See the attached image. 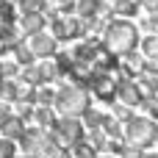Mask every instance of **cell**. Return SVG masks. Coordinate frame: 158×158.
<instances>
[{"mask_svg":"<svg viewBox=\"0 0 158 158\" xmlns=\"http://www.w3.org/2000/svg\"><path fill=\"white\" fill-rule=\"evenodd\" d=\"M117 11L131 17V14H136V3H133V0H119V3H117Z\"/></svg>","mask_w":158,"mask_h":158,"instance_id":"obj_14","label":"cell"},{"mask_svg":"<svg viewBox=\"0 0 158 158\" xmlns=\"http://www.w3.org/2000/svg\"><path fill=\"white\" fill-rule=\"evenodd\" d=\"M56 108L64 114V117H78L83 114L89 106H86V92L81 86H61L58 94H56Z\"/></svg>","mask_w":158,"mask_h":158,"instance_id":"obj_3","label":"cell"},{"mask_svg":"<svg viewBox=\"0 0 158 158\" xmlns=\"http://www.w3.org/2000/svg\"><path fill=\"white\" fill-rule=\"evenodd\" d=\"M36 75H39V78H42V81H50V78H53V75H56V69H53V64H42V67H39V72H36Z\"/></svg>","mask_w":158,"mask_h":158,"instance_id":"obj_15","label":"cell"},{"mask_svg":"<svg viewBox=\"0 0 158 158\" xmlns=\"http://www.w3.org/2000/svg\"><path fill=\"white\" fill-rule=\"evenodd\" d=\"M56 131H58L61 142H67V144H78L81 136H83V122L75 119V117H64L61 122H56Z\"/></svg>","mask_w":158,"mask_h":158,"instance_id":"obj_4","label":"cell"},{"mask_svg":"<svg viewBox=\"0 0 158 158\" xmlns=\"http://www.w3.org/2000/svg\"><path fill=\"white\" fill-rule=\"evenodd\" d=\"M119 158H144V153H142L139 147H131V144H128V147L119 153Z\"/></svg>","mask_w":158,"mask_h":158,"instance_id":"obj_16","label":"cell"},{"mask_svg":"<svg viewBox=\"0 0 158 158\" xmlns=\"http://www.w3.org/2000/svg\"><path fill=\"white\" fill-rule=\"evenodd\" d=\"M142 108H144V111H147L150 117H158V97H153V94H150V97H144Z\"/></svg>","mask_w":158,"mask_h":158,"instance_id":"obj_13","label":"cell"},{"mask_svg":"<svg viewBox=\"0 0 158 158\" xmlns=\"http://www.w3.org/2000/svg\"><path fill=\"white\" fill-rule=\"evenodd\" d=\"M72 156L75 158H97V150L89 142H78V144H72Z\"/></svg>","mask_w":158,"mask_h":158,"instance_id":"obj_8","label":"cell"},{"mask_svg":"<svg viewBox=\"0 0 158 158\" xmlns=\"http://www.w3.org/2000/svg\"><path fill=\"white\" fill-rule=\"evenodd\" d=\"M28 47H31V53H33V56H50V53L56 50V39H53L50 33L39 31V33L28 36Z\"/></svg>","mask_w":158,"mask_h":158,"instance_id":"obj_5","label":"cell"},{"mask_svg":"<svg viewBox=\"0 0 158 158\" xmlns=\"http://www.w3.org/2000/svg\"><path fill=\"white\" fill-rule=\"evenodd\" d=\"M156 144H158V133H156Z\"/></svg>","mask_w":158,"mask_h":158,"instance_id":"obj_21","label":"cell"},{"mask_svg":"<svg viewBox=\"0 0 158 158\" xmlns=\"http://www.w3.org/2000/svg\"><path fill=\"white\" fill-rule=\"evenodd\" d=\"M14 156H17L14 139H0V158H14Z\"/></svg>","mask_w":158,"mask_h":158,"instance_id":"obj_11","label":"cell"},{"mask_svg":"<svg viewBox=\"0 0 158 158\" xmlns=\"http://www.w3.org/2000/svg\"><path fill=\"white\" fill-rule=\"evenodd\" d=\"M144 158H158V153H144Z\"/></svg>","mask_w":158,"mask_h":158,"instance_id":"obj_19","label":"cell"},{"mask_svg":"<svg viewBox=\"0 0 158 158\" xmlns=\"http://www.w3.org/2000/svg\"><path fill=\"white\" fill-rule=\"evenodd\" d=\"M14 136H22V128H19L17 119H8L3 125V139H14Z\"/></svg>","mask_w":158,"mask_h":158,"instance_id":"obj_10","label":"cell"},{"mask_svg":"<svg viewBox=\"0 0 158 158\" xmlns=\"http://www.w3.org/2000/svg\"><path fill=\"white\" fill-rule=\"evenodd\" d=\"M42 25H44V19H42L39 14H25V17H22V28L28 31V36L39 33V31H42Z\"/></svg>","mask_w":158,"mask_h":158,"instance_id":"obj_7","label":"cell"},{"mask_svg":"<svg viewBox=\"0 0 158 158\" xmlns=\"http://www.w3.org/2000/svg\"><path fill=\"white\" fill-rule=\"evenodd\" d=\"M117 94H119V100H122L125 106H131V108L144 103V92H142L133 81H122V83H119V89H117Z\"/></svg>","mask_w":158,"mask_h":158,"instance_id":"obj_6","label":"cell"},{"mask_svg":"<svg viewBox=\"0 0 158 158\" xmlns=\"http://www.w3.org/2000/svg\"><path fill=\"white\" fill-rule=\"evenodd\" d=\"M89 144L94 147V150H100V147H106L108 142H106V133L97 128V131H92V136H89Z\"/></svg>","mask_w":158,"mask_h":158,"instance_id":"obj_12","label":"cell"},{"mask_svg":"<svg viewBox=\"0 0 158 158\" xmlns=\"http://www.w3.org/2000/svg\"><path fill=\"white\" fill-rule=\"evenodd\" d=\"M156 133H158V125L150 119V117H133L131 122H125V142L131 147H150L156 144Z\"/></svg>","mask_w":158,"mask_h":158,"instance_id":"obj_2","label":"cell"},{"mask_svg":"<svg viewBox=\"0 0 158 158\" xmlns=\"http://www.w3.org/2000/svg\"><path fill=\"white\" fill-rule=\"evenodd\" d=\"M139 44V31L128 19H114L106 25V50L114 56H131Z\"/></svg>","mask_w":158,"mask_h":158,"instance_id":"obj_1","label":"cell"},{"mask_svg":"<svg viewBox=\"0 0 158 158\" xmlns=\"http://www.w3.org/2000/svg\"><path fill=\"white\" fill-rule=\"evenodd\" d=\"M142 50H144V56H147V58H156V61H158V33H153V36H144Z\"/></svg>","mask_w":158,"mask_h":158,"instance_id":"obj_9","label":"cell"},{"mask_svg":"<svg viewBox=\"0 0 158 158\" xmlns=\"http://www.w3.org/2000/svg\"><path fill=\"white\" fill-rule=\"evenodd\" d=\"M97 158H117V156H97Z\"/></svg>","mask_w":158,"mask_h":158,"instance_id":"obj_20","label":"cell"},{"mask_svg":"<svg viewBox=\"0 0 158 158\" xmlns=\"http://www.w3.org/2000/svg\"><path fill=\"white\" fill-rule=\"evenodd\" d=\"M142 6L150 8V11H158V0H142Z\"/></svg>","mask_w":158,"mask_h":158,"instance_id":"obj_18","label":"cell"},{"mask_svg":"<svg viewBox=\"0 0 158 158\" xmlns=\"http://www.w3.org/2000/svg\"><path fill=\"white\" fill-rule=\"evenodd\" d=\"M144 75H156L158 78V61L156 58H147L144 61Z\"/></svg>","mask_w":158,"mask_h":158,"instance_id":"obj_17","label":"cell"}]
</instances>
